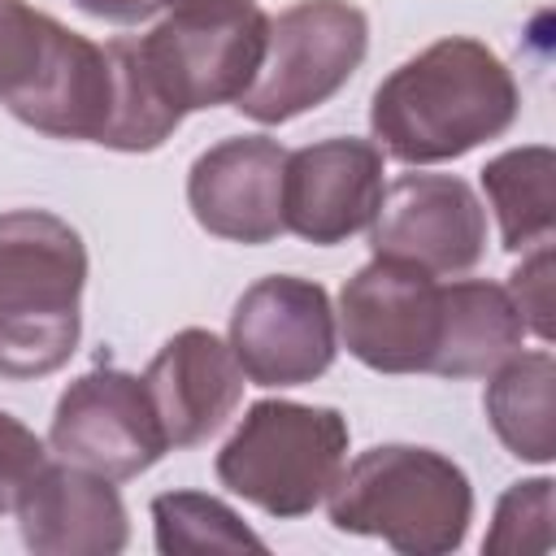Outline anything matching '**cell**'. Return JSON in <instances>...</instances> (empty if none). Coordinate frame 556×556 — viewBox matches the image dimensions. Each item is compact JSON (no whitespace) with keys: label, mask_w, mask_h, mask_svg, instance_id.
Wrapping results in <instances>:
<instances>
[{"label":"cell","mask_w":556,"mask_h":556,"mask_svg":"<svg viewBox=\"0 0 556 556\" xmlns=\"http://www.w3.org/2000/svg\"><path fill=\"white\" fill-rule=\"evenodd\" d=\"M87 248L48 208L0 213V378L56 374L83 334Z\"/></svg>","instance_id":"2"},{"label":"cell","mask_w":556,"mask_h":556,"mask_svg":"<svg viewBox=\"0 0 556 556\" xmlns=\"http://www.w3.org/2000/svg\"><path fill=\"white\" fill-rule=\"evenodd\" d=\"M169 447H195L226 426L243 395V369L213 330H178L139 374Z\"/></svg>","instance_id":"14"},{"label":"cell","mask_w":556,"mask_h":556,"mask_svg":"<svg viewBox=\"0 0 556 556\" xmlns=\"http://www.w3.org/2000/svg\"><path fill=\"white\" fill-rule=\"evenodd\" d=\"M13 513L22 543L39 556H113L130 539L126 504L113 478L70 460H43Z\"/></svg>","instance_id":"15"},{"label":"cell","mask_w":556,"mask_h":556,"mask_svg":"<svg viewBox=\"0 0 556 556\" xmlns=\"http://www.w3.org/2000/svg\"><path fill=\"white\" fill-rule=\"evenodd\" d=\"M282 169L287 148L269 135L222 139L195 156L187 174L191 217L230 243H269L282 226Z\"/></svg>","instance_id":"13"},{"label":"cell","mask_w":556,"mask_h":556,"mask_svg":"<svg viewBox=\"0 0 556 556\" xmlns=\"http://www.w3.org/2000/svg\"><path fill=\"white\" fill-rule=\"evenodd\" d=\"M348 465V417L330 404L256 400L226 447L217 482L269 517H308Z\"/></svg>","instance_id":"5"},{"label":"cell","mask_w":556,"mask_h":556,"mask_svg":"<svg viewBox=\"0 0 556 556\" xmlns=\"http://www.w3.org/2000/svg\"><path fill=\"white\" fill-rule=\"evenodd\" d=\"M269 17L252 0H200L169 9L148 35L130 39V56L148 91L182 122L187 113L235 104L265 56Z\"/></svg>","instance_id":"6"},{"label":"cell","mask_w":556,"mask_h":556,"mask_svg":"<svg viewBox=\"0 0 556 556\" xmlns=\"http://www.w3.org/2000/svg\"><path fill=\"white\" fill-rule=\"evenodd\" d=\"M48 447L56 460L113 482L139 478L169 452L143 378L126 369H91L74 378L56 400Z\"/></svg>","instance_id":"10"},{"label":"cell","mask_w":556,"mask_h":556,"mask_svg":"<svg viewBox=\"0 0 556 556\" xmlns=\"http://www.w3.org/2000/svg\"><path fill=\"white\" fill-rule=\"evenodd\" d=\"M43 460H48L43 439L0 408V517L17 508L26 482L43 469Z\"/></svg>","instance_id":"22"},{"label":"cell","mask_w":556,"mask_h":556,"mask_svg":"<svg viewBox=\"0 0 556 556\" xmlns=\"http://www.w3.org/2000/svg\"><path fill=\"white\" fill-rule=\"evenodd\" d=\"M156 552H265V539L243 526V517L204 491H165L152 500Z\"/></svg>","instance_id":"19"},{"label":"cell","mask_w":556,"mask_h":556,"mask_svg":"<svg viewBox=\"0 0 556 556\" xmlns=\"http://www.w3.org/2000/svg\"><path fill=\"white\" fill-rule=\"evenodd\" d=\"M74 4L83 13L117 22V26H135V22H148V17L161 13V0H74Z\"/></svg>","instance_id":"23"},{"label":"cell","mask_w":556,"mask_h":556,"mask_svg":"<svg viewBox=\"0 0 556 556\" xmlns=\"http://www.w3.org/2000/svg\"><path fill=\"white\" fill-rule=\"evenodd\" d=\"M230 352L256 387L317 382L339 352L334 308L321 282L269 274L252 282L230 313Z\"/></svg>","instance_id":"9"},{"label":"cell","mask_w":556,"mask_h":556,"mask_svg":"<svg viewBox=\"0 0 556 556\" xmlns=\"http://www.w3.org/2000/svg\"><path fill=\"white\" fill-rule=\"evenodd\" d=\"M517 104L513 70L486 43L447 35L378 83L369 126L395 161L434 165L500 139L517 122Z\"/></svg>","instance_id":"1"},{"label":"cell","mask_w":556,"mask_h":556,"mask_svg":"<svg viewBox=\"0 0 556 556\" xmlns=\"http://www.w3.org/2000/svg\"><path fill=\"white\" fill-rule=\"evenodd\" d=\"M343 348L378 374H430L443 330V282L417 265L374 256L339 295Z\"/></svg>","instance_id":"8"},{"label":"cell","mask_w":556,"mask_h":556,"mask_svg":"<svg viewBox=\"0 0 556 556\" xmlns=\"http://www.w3.org/2000/svg\"><path fill=\"white\" fill-rule=\"evenodd\" d=\"M482 191L495 208L508 252H530L556 235V152L547 143L508 148L482 165Z\"/></svg>","instance_id":"18"},{"label":"cell","mask_w":556,"mask_h":556,"mask_svg":"<svg viewBox=\"0 0 556 556\" xmlns=\"http://www.w3.org/2000/svg\"><path fill=\"white\" fill-rule=\"evenodd\" d=\"M552 495H556L552 478L513 482L495 504V521L482 539V552H495V556L547 552L552 547Z\"/></svg>","instance_id":"20"},{"label":"cell","mask_w":556,"mask_h":556,"mask_svg":"<svg viewBox=\"0 0 556 556\" xmlns=\"http://www.w3.org/2000/svg\"><path fill=\"white\" fill-rule=\"evenodd\" d=\"M369 22L348 0H300L269 17L265 56L235 109L261 126L291 122L326 104L365 61Z\"/></svg>","instance_id":"7"},{"label":"cell","mask_w":556,"mask_h":556,"mask_svg":"<svg viewBox=\"0 0 556 556\" xmlns=\"http://www.w3.org/2000/svg\"><path fill=\"white\" fill-rule=\"evenodd\" d=\"M0 104L39 135L104 143L117 109L109 48L26 0H0Z\"/></svg>","instance_id":"4"},{"label":"cell","mask_w":556,"mask_h":556,"mask_svg":"<svg viewBox=\"0 0 556 556\" xmlns=\"http://www.w3.org/2000/svg\"><path fill=\"white\" fill-rule=\"evenodd\" d=\"M369 248L374 256L452 278L482 261L486 208L456 174H400L391 187H382L369 222Z\"/></svg>","instance_id":"11"},{"label":"cell","mask_w":556,"mask_h":556,"mask_svg":"<svg viewBox=\"0 0 556 556\" xmlns=\"http://www.w3.org/2000/svg\"><path fill=\"white\" fill-rule=\"evenodd\" d=\"M552 282H556V256L552 243H539L521 252V265L508 274V295L526 321L530 334L552 343Z\"/></svg>","instance_id":"21"},{"label":"cell","mask_w":556,"mask_h":556,"mask_svg":"<svg viewBox=\"0 0 556 556\" xmlns=\"http://www.w3.org/2000/svg\"><path fill=\"white\" fill-rule=\"evenodd\" d=\"M326 513L343 534H369L408 556H443L469 534L473 491L465 469L443 452L378 443L343 465Z\"/></svg>","instance_id":"3"},{"label":"cell","mask_w":556,"mask_h":556,"mask_svg":"<svg viewBox=\"0 0 556 556\" xmlns=\"http://www.w3.org/2000/svg\"><path fill=\"white\" fill-rule=\"evenodd\" d=\"M556 361L547 348L513 352L486 382V421L517 460L547 465L556 456V417H552Z\"/></svg>","instance_id":"17"},{"label":"cell","mask_w":556,"mask_h":556,"mask_svg":"<svg viewBox=\"0 0 556 556\" xmlns=\"http://www.w3.org/2000/svg\"><path fill=\"white\" fill-rule=\"evenodd\" d=\"M382 200V148L369 139H321L287 152L282 226L304 243L330 248L365 230Z\"/></svg>","instance_id":"12"},{"label":"cell","mask_w":556,"mask_h":556,"mask_svg":"<svg viewBox=\"0 0 556 556\" xmlns=\"http://www.w3.org/2000/svg\"><path fill=\"white\" fill-rule=\"evenodd\" d=\"M526 321L508 287L486 278L443 282V330L430 374L439 378H486L513 352H521Z\"/></svg>","instance_id":"16"},{"label":"cell","mask_w":556,"mask_h":556,"mask_svg":"<svg viewBox=\"0 0 556 556\" xmlns=\"http://www.w3.org/2000/svg\"><path fill=\"white\" fill-rule=\"evenodd\" d=\"M182 4H200V0H161V13L165 9H182Z\"/></svg>","instance_id":"24"}]
</instances>
